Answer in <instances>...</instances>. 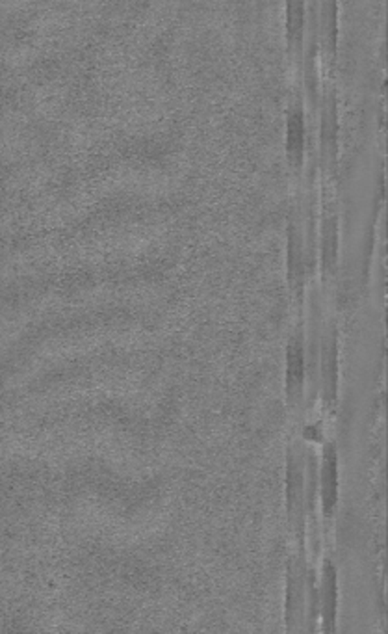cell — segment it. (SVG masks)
<instances>
[{"label": "cell", "instance_id": "1", "mask_svg": "<svg viewBox=\"0 0 388 634\" xmlns=\"http://www.w3.org/2000/svg\"><path fill=\"white\" fill-rule=\"evenodd\" d=\"M305 379V351L301 333L293 335L286 351V391L290 400L301 397Z\"/></svg>", "mask_w": 388, "mask_h": 634}, {"label": "cell", "instance_id": "2", "mask_svg": "<svg viewBox=\"0 0 388 634\" xmlns=\"http://www.w3.org/2000/svg\"><path fill=\"white\" fill-rule=\"evenodd\" d=\"M321 500H323L325 516L331 517L338 500V459L334 445L325 448L323 469H321Z\"/></svg>", "mask_w": 388, "mask_h": 634}, {"label": "cell", "instance_id": "3", "mask_svg": "<svg viewBox=\"0 0 388 634\" xmlns=\"http://www.w3.org/2000/svg\"><path fill=\"white\" fill-rule=\"evenodd\" d=\"M323 619H325V628L332 631L334 628V614H337V571L331 562L325 564V573H323Z\"/></svg>", "mask_w": 388, "mask_h": 634}, {"label": "cell", "instance_id": "4", "mask_svg": "<svg viewBox=\"0 0 388 634\" xmlns=\"http://www.w3.org/2000/svg\"><path fill=\"white\" fill-rule=\"evenodd\" d=\"M288 506H290V514L292 517L296 512H299V504L303 500V475H301V467L296 461V454L290 452L288 458Z\"/></svg>", "mask_w": 388, "mask_h": 634}, {"label": "cell", "instance_id": "5", "mask_svg": "<svg viewBox=\"0 0 388 634\" xmlns=\"http://www.w3.org/2000/svg\"><path fill=\"white\" fill-rule=\"evenodd\" d=\"M301 589H303V583H301V569L296 564H290L288 567V617H292V612L296 606H301Z\"/></svg>", "mask_w": 388, "mask_h": 634}, {"label": "cell", "instance_id": "6", "mask_svg": "<svg viewBox=\"0 0 388 634\" xmlns=\"http://www.w3.org/2000/svg\"><path fill=\"white\" fill-rule=\"evenodd\" d=\"M301 140H303V123L299 116H293L290 121V149H301Z\"/></svg>", "mask_w": 388, "mask_h": 634}]
</instances>
